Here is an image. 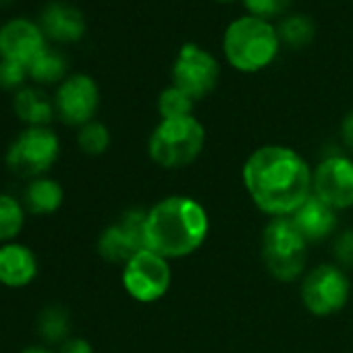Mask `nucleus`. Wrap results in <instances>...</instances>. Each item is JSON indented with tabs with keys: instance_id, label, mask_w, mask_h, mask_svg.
Listing matches in <instances>:
<instances>
[{
	"instance_id": "obj_1",
	"label": "nucleus",
	"mask_w": 353,
	"mask_h": 353,
	"mask_svg": "<svg viewBox=\"0 0 353 353\" xmlns=\"http://www.w3.org/2000/svg\"><path fill=\"white\" fill-rule=\"evenodd\" d=\"M312 170L297 150L268 143L245 158L241 181L260 212L281 219L291 216L312 196Z\"/></svg>"
},
{
	"instance_id": "obj_2",
	"label": "nucleus",
	"mask_w": 353,
	"mask_h": 353,
	"mask_svg": "<svg viewBox=\"0 0 353 353\" xmlns=\"http://www.w3.org/2000/svg\"><path fill=\"white\" fill-rule=\"evenodd\" d=\"M208 233V212L192 196H166L148 208L145 248L168 262L196 254L206 243Z\"/></svg>"
},
{
	"instance_id": "obj_3",
	"label": "nucleus",
	"mask_w": 353,
	"mask_h": 353,
	"mask_svg": "<svg viewBox=\"0 0 353 353\" xmlns=\"http://www.w3.org/2000/svg\"><path fill=\"white\" fill-rule=\"evenodd\" d=\"M276 28L268 19L243 15L231 21L223 36L227 63L241 73H258L274 63L281 50Z\"/></svg>"
},
{
	"instance_id": "obj_4",
	"label": "nucleus",
	"mask_w": 353,
	"mask_h": 353,
	"mask_svg": "<svg viewBox=\"0 0 353 353\" xmlns=\"http://www.w3.org/2000/svg\"><path fill=\"white\" fill-rule=\"evenodd\" d=\"M206 145V129L192 114L181 119H160L148 137V156L166 170L185 168L200 158Z\"/></svg>"
},
{
	"instance_id": "obj_5",
	"label": "nucleus",
	"mask_w": 353,
	"mask_h": 353,
	"mask_svg": "<svg viewBox=\"0 0 353 353\" xmlns=\"http://www.w3.org/2000/svg\"><path fill=\"white\" fill-rule=\"evenodd\" d=\"M310 243L289 216L270 219L262 231L260 254L268 274L281 283H295L305 274Z\"/></svg>"
},
{
	"instance_id": "obj_6",
	"label": "nucleus",
	"mask_w": 353,
	"mask_h": 353,
	"mask_svg": "<svg viewBox=\"0 0 353 353\" xmlns=\"http://www.w3.org/2000/svg\"><path fill=\"white\" fill-rule=\"evenodd\" d=\"M61 158V139L52 127H26L7 148L5 162L9 170L23 176V179H36V176L48 174V170Z\"/></svg>"
},
{
	"instance_id": "obj_7",
	"label": "nucleus",
	"mask_w": 353,
	"mask_h": 353,
	"mask_svg": "<svg viewBox=\"0 0 353 353\" xmlns=\"http://www.w3.org/2000/svg\"><path fill=\"white\" fill-rule=\"evenodd\" d=\"M299 295L303 307L316 318L339 314L351 297L349 274L334 262L318 264L301 276Z\"/></svg>"
},
{
	"instance_id": "obj_8",
	"label": "nucleus",
	"mask_w": 353,
	"mask_h": 353,
	"mask_svg": "<svg viewBox=\"0 0 353 353\" xmlns=\"http://www.w3.org/2000/svg\"><path fill=\"white\" fill-rule=\"evenodd\" d=\"M121 283L131 299L139 303H154L162 299L170 289V262L160 254L143 248L127 264H123Z\"/></svg>"
},
{
	"instance_id": "obj_9",
	"label": "nucleus",
	"mask_w": 353,
	"mask_h": 353,
	"mask_svg": "<svg viewBox=\"0 0 353 353\" xmlns=\"http://www.w3.org/2000/svg\"><path fill=\"white\" fill-rule=\"evenodd\" d=\"M312 194L332 210L353 208V158L334 150L324 154L312 170Z\"/></svg>"
},
{
	"instance_id": "obj_10",
	"label": "nucleus",
	"mask_w": 353,
	"mask_h": 353,
	"mask_svg": "<svg viewBox=\"0 0 353 353\" xmlns=\"http://www.w3.org/2000/svg\"><path fill=\"white\" fill-rule=\"evenodd\" d=\"M172 85L183 90L196 102L214 92L221 79V65L212 52L190 42L176 52L172 63Z\"/></svg>"
},
{
	"instance_id": "obj_11",
	"label": "nucleus",
	"mask_w": 353,
	"mask_h": 353,
	"mask_svg": "<svg viewBox=\"0 0 353 353\" xmlns=\"http://www.w3.org/2000/svg\"><path fill=\"white\" fill-rule=\"evenodd\" d=\"M57 117L69 127H83L96 121L100 108V88L88 73H71L57 85L52 96Z\"/></svg>"
},
{
	"instance_id": "obj_12",
	"label": "nucleus",
	"mask_w": 353,
	"mask_h": 353,
	"mask_svg": "<svg viewBox=\"0 0 353 353\" xmlns=\"http://www.w3.org/2000/svg\"><path fill=\"white\" fill-rule=\"evenodd\" d=\"M145 219L148 210L129 208L121 219L108 225L96 243L102 260L110 264H127L139 250L145 248Z\"/></svg>"
},
{
	"instance_id": "obj_13",
	"label": "nucleus",
	"mask_w": 353,
	"mask_h": 353,
	"mask_svg": "<svg viewBox=\"0 0 353 353\" xmlns=\"http://www.w3.org/2000/svg\"><path fill=\"white\" fill-rule=\"evenodd\" d=\"M48 40L38 21L11 17L0 23V61H13L30 67L32 61L48 48Z\"/></svg>"
},
{
	"instance_id": "obj_14",
	"label": "nucleus",
	"mask_w": 353,
	"mask_h": 353,
	"mask_svg": "<svg viewBox=\"0 0 353 353\" xmlns=\"http://www.w3.org/2000/svg\"><path fill=\"white\" fill-rule=\"evenodd\" d=\"M36 21L42 28L46 40L57 44H75L88 32V21L81 9L71 3H65V0L46 3Z\"/></svg>"
},
{
	"instance_id": "obj_15",
	"label": "nucleus",
	"mask_w": 353,
	"mask_h": 353,
	"mask_svg": "<svg viewBox=\"0 0 353 353\" xmlns=\"http://www.w3.org/2000/svg\"><path fill=\"white\" fill-rule=\"evenodd\" d=\"M38 258L26 243L11 241L0 245V287L26 289L38 276Z\"/></svg>"
},
{
	"instance_id": "obj_16",
	"label": "nucleus",
	"mask_w": 353,
	"mask_h": 353,
	"mask_svg": "<svg viewBox=\"0 0 353 353\" xmlns=\"http://www.w3.org/2000/svg\"><path fill=\"white\" fill-rule=\"evenodd\" d=\"M289 219L293 221V225L299 229V233L305 237L310 245L334 237L336 227H339L336 210H332L328 204L318 200L314 194Z\"/></svg>"
},
{
	"instance_id": "obj_17",
	"label": "nucleus",
	"mask_w": 353,
	"mask_h": 353,
	"mask_svg": "<svg viewBox=\"0 0 353 353\" xmlns=\"http://www.w3.org/2000/svg\"><path fill=\"white\" fill-rule=\"evenodd\" d=\"M13 110L26 127H50L57 117L54 100L40 85H26L15 92Z\"/></svg>"
},
{
	"instance_id": "obj_18",
	"label": "nucleus",
	"mask_w": 353,
	"mask_h": 353,
	"mask_svg": "<svg viewBox=\"0 0 353 353\" xmlns=\"http://www.w3.org/2000/svg\"><path fill=\"white\" fill-rule=\"evenodd\" d=\"M21 202L30 214H38V216L54 214L65 202V190L57 179H52L48 174L36 176V179L28 183Z\"/></svg>"
},
{
	"instance_id": "obj_19",
	"label": "nucleus",
	"mask_w": 353,
	"mask_h": 353,
	"mask_svg": "<svg viewBox=\"0 0 353 353\" xmlns=\"http://www.w3.org/2000/svg\"><path fill=\"white\" fill-rule=\"evenodd\" d=\"M28 75L34 85H59L69 77V61L59 48L48 46L32 61V65L28 67Z\"/></svg>"
},
{
	"instance_id": "obj_20",
	"label": "nucleus",
	"mask_w": 353,
	"mask_h": 353,
	"mask_svg": "<svg viewBox=\"0 0 353 353\" xmlns=\"http://www.w3.org/2000/svg\"><path fill=\"white\" fill-rule=\"evenodd\" d=\"M38 334L48 345H63L71 336V314L65 305L50 303L38 314Z\"/></svg>"
},
{
	"instance_id": "obj_21",
	"label": "nucleus",
	"mask_w": 353,
	"mask_h": 353,
	"mask_svg": "<svg viewBox=\"0 0 353 353\" xmlns=\"http://www.w3.org/2000/svg\"><path fill=\"white\" fill-rule=\"evenodd\" d=\"M28 221V210L21 200L11 194H0V245L17 241Z\"/></svg>"
},
{
	"instance_id": "obj_22",
	"label": "nucleus",
	"mask_w": 353,
	"mask_h": 353,
	"mask_svg": "<svg viewBox=\"0 0 353 353\" xmlns=\"http://www.w3.org/2000/svg\"><path fill=\"white\" fill-rule=\"evenodd\" d=\"M279 38H281V44L287 46V48H305L314 42L316 38V23L307 17V15H301V13H293V15H287L279 28Z\"/></svg>"
},
{
	"instance_id": "obj_23",
	"label": "nucleus",
	"mask_w": 353,
	"mask_h": 353,
	"mask_svg": "<svg viewBox=\"0 0 353 353\" xmlns=\"http://www.w3.org/2000/svg\"><path fill=\"white\" fill-rule=\"evenodd\" d=\"M194 104H196V100L192 96H188L183 90L168 85L158 96V114H160V119L192 117L194 114Z\"/></svg>"
},
{
	"instance_id": "obj_24",
	"label": "nucleus",
	"mask_w": 353,
	"mask_h": 353,
	"mask_svg": "<svg viewBox=\"0 0 353 353\" xmlns=\"http://www.w3.org/2000/svg\"><path fill=\"white\" fill-rule=\"evenodd\" d=\"M110 131L104 123L100 121H92L83 127H79L77 131V145L85 156H102L108 152L110 148Z\"/></svg>"
},
{
	"instance_id": "obj_25",
	"label": "nucleus",
	"mask_w": 353,
	"mask_h": 353,
	"mask_svg": "<svg viewBox=\"0 0 353 353\" xmlns=\"http://www.w3.org/2000/svg\"><path fill=\"white\" fill-rule=\"evenodd\" d=\"M28 67L13 63V61H0V90L5 92H19L28 85Z\"/></svg>"
},
{
	"instance_id": "obj_26",
	"label": "nucleus",
	"mask_w": 353,
	"mask_h": 353,
	"mask_svg": "<svg viewBox=\"0 0 353 353\" xmlns=\"http://www.w3.org/2000/svg\"><path fill=\"white\" fill-rule=\"evenodd\" d=\"M332 258L343 270H353V229H343L332 237Z\"/></svg>"
},
{
	"instance_id": "obj_27",
	"label": "nucleus",
	"mask_w": 353,
	"mask_h": 353,
	"mask_svg": "<svg viewBox=\"0 0 353 353\" xmlns=\"http://www.w3.org/2000/svg\"><path fill=\"white\" fill-rule=\"evenodd\" d=\"M293 0H243V7L250 11V15L260 19L279 17L291 7Z\"/></svg>"
},
{
	"instance_id": "obj_28",
	"label": "nucleus",
	"mask_w": 353,
	"mask_h": 353,
	"mask_svg": "<svg viewBox=\"0 0 353 353\" xmlns=\"http://www.w3.org/2000/svg\"><path fill=\"white\" fill-rule=\"evenodd\" d=\"M59 353H94V347L83 336H69L61 347Z\"/></svg>"
},
{
	"instance_id": "obj_29",
	"label": "nucleus",
	"mask_w": 353,
	"mask_h": 353,
	"mask_svg": "<svg viewBox=\"0 0 353 353\" xmlns=\"http://www.w3.org/2000/svg\"><path fill=\"white\" fill-rule=\"evenodd\" d=\"M341 143L347 152H353V110L341 121Z\"/></svg>"
},
{
	"instance_id": "obj_30",
	"label": "nucleus",
	"mask_w": 353,
	"mask_h": 353,
	"mask_svg": "<svg viewBox=\"0 0 353 353\" xmlns=\"http://www.w3.org/2000/svg\"><path fill=\"white\" fill-rule=\"evenodd\" d=\"M21 353H59V351H52L46 345H32V347H26Z\"/></svg>"
},
{
	"instance_id": "obj_31",
	"label": "nucleus",
	"mask_w": 353,
	"mask_h": 353,
	"mask_svg": "<svg viewBox=\"0 0 353 353\" xmlns=\"http://www.w3.org/2000/svg\"><path fill=\"white\" fill-rule=\"evenodd\" d=\"M13 3H15V0H0V7H9Z\"/></svg>"
},
{
	"instance_id": "obj_32",
	"label": "nucleus",
	"mask_w": 353,
	"mask_h": 353,
	"mask_svg": "<svg viewBox=\"0 0 353 353\" xmlns=\"http://www.w3.org/2000/svg\"><path fill=\"white\" fill-rule=\"evenodd\" d=\"M216 3H235V0H216Z\"/></svg>"
}]
</instances>
